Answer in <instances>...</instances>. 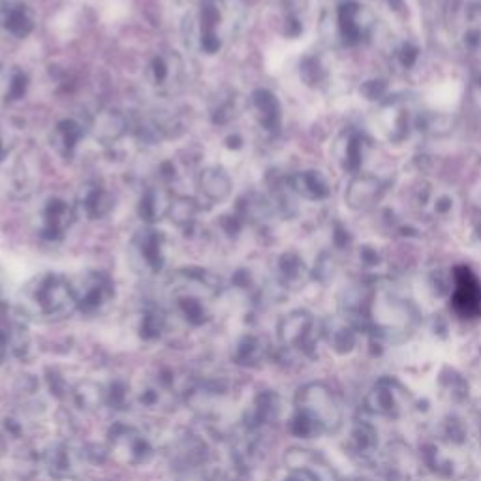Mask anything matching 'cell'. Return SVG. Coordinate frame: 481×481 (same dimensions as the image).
<instances>
[{
	"instance_id": "9a60e30c",
	"label": "cell",
	"mask_w": 481,
	"mask_h": 481,
	"mask_svg": "<svg viewBox=\"0 0 481 481\" xmlns=\"http://www.w3.org/2000/svg\"><path fill=\"white\" fill-rule=\"evenodd\" d=\"M253 108L256 110V117L262 122V127H265L267 130L275 129V124L279 120V106H277V100L273 98V94L258 89L253 93Z\"/></svg>"
},
{
	"instance_id": "6da1fadb",
	"label": "cell",
	"mask_w": 481,
	"mask_h": 481,
	"mask_svg": "<svg viewBox=\"0 0 481 481\" xmlns=\"http://www.w3.org/2000/svg\"><path fill=\"white\" fill-rule=\"evenodd\" d=\"M145 77L158 94H174L183 87L184 62L175 51H160L149 60Z\"/></svg>"
},
{
	"instance_id": "7a4b0ae2",
	"label": "cell",
	"mask_w": 481,
	"mask_h": 481,
	"mask_svg": "<svg viewBox=\"0 0 481 481\" xmlns=\"http://www.w3.org/2000/svg\"><path fill=\"white\" fill-rule=\"evenodd\" d=\"M77 218L76 205L62 198H49L41 207L38 234L46 241H62Z\"/></svg>"
},
{
	"instance_id": "277c9868",
	"label": "cell",
	"mask_w": 481,
	"mask_h": 481,
	"mask_svg": "<svg viewBox=\"0 0 481 481\" xmlns=\"http://www.w3.org/2000/svg\"><path fill=\"white\" fill-rule=\"evenodd\" d=\"M222 12L217 0H201L198 12V46L203 53L215 55L222 49Z\"/></svg>"
},
{
	"instance_id": "30bf717a",
	"label": "cell",
	"mask_w": 481,
	"mask_h": 481,
	"mask_svg": "<svg viewBox=\"0 0 481 481\" xmlns=\"http://www.w3.org/2000/svg\"><path fill=\"white\" fill-rule=\"evenodd\" d=\"M164 246H165V236L153 226L139 229V232L132 237V248L138 258L155 271L164 265Z\"/></svg>"
},
{
	"instance_id": "8992f818",
	"label": "cell",
	"mask_w": 481,
	"mask_h": 481,
	"mask_svg": "<svg viewBox=\"0 0 481 481\" xmlns=\"http://www.w3.org/2000/svg\"><path fill=\"white\" fill-rule=\"evenodd\" d=\"M129 130L130 119L119 110H102L89 124V132L102 145H115L129 134Z\"/></svg>"
},
{
	"instance_id": "3957f363",
	"label": "cell",
	"mask_w": 481,
	"mask_h": 481,
	"mask_svg": "<svg viewBox=\"0 0 481 481\" xmlns=\"http://www.w3.org/2000/svg\"><path fill=\"white\" fill-rule=\"evenodd\" d=\"M451 305L461 318L472 320L481 316V284L467 267H459L455 271V291Z\"/></svg>"
},
{
	"instance_id": "ac0fdd59",
	"label": "cell",
	"mask_w": 481,
	"mask_h": 481,
	"mask_svg": "<svg viewBox=\"0 0 481 481\" xmlns=\"http://www.w3.org/2000/svg\"><path fill=\"white\" fill-rule=\"evenodd\" d=\"M224 143H226V147H227L229 151H239V149L243 147V139H241L239 134H229V136L224 139Z\"/></svg>"
},
{
	"instance_id": "5b68a950",
	"label": "cell",
	"mask_w": 481,
	"mask_h": 481,
	"mask_svg": "<svg viewBox=\"0 0 481 481\" xmlns=\"http://www.w3.org/2000/svg\"><path fill=\"white\" fill-rule=\"evenodd\" d=\"M77 213H83L89 220H102L113 213L115 196L106 186L98 183H87L77 192Z\"/></svg>"
},
{
	"instance_id": "5bb4252c",
	"label": "cell",
	"mask_w": 481,
	"mask_h": 481,
	"mask_svg": "<svg viewBox=\"0 0 481 481\" xmlns=\"http://www.w3.org/2000/svg\"><path fill=\"white\" fill-rule=\"evenodd\" d=\"M241 96L232 91V89H222L218 94L211 100V120L218 127H226V124H232L239 115H241Z\"/></svg>"
},
{
	"instance_id": "d6986e66",
	"label": "cell",
	"mask_w": 481,
	"mask_h": 481,
	"mask_svg": "<svg viewBox=\"0 0 481 481\" xmlns=\"http://www.w3.org/2000/svg\"><path fill=\"white\" fill-rule=\"evenodd\" d=\"M8 155H10V143L4 136V132L0 130V162H4L8 158Z\"/></svg>"
},
{
	"instance_id": "2e32d148",
	"label": "cell",
	"mask_w": 481,
	"mask_h": 481,
	"mask_svg": "<svg viewBox=\"0 0 481 481\" xmlns=\"http://www.w3.org/2000/svg\"><path fill=\"white\" fill-rule=\"evenodd\" d=\"M31 85V79L29 74L21 68H13L8 76V85H6V93H4V100L6 102H17L21 98H25L27 91Z\"/></svg>"
},
{
	"instance_id": "7c38bea8",
	"label": "cell",
	"mask_w": 481,
	"mask_h": 481,
	"mask_svg": "<svg viewBox=\"0 0 481 481\" xmlns=\"http://www.w3.org/2000/svg\"><path fill=\"white\" fill-rule=\"evenodd\" d=\"M87 130L89 129L83 127V124L76 119H62L55 124L51 134V145L62 158H72L79 147L81 139L85 138Z\"/></svg>"
},
{
	"instance_id": "ba28073f",
	"label": "cell",
	"mask_w": 481,
	"mask_h": 481,
	"mask_svg": "<svg viewBox=\"0 0 481 481\" xmlns=\"http://www.w3.org/2000/svg\"><path fill=\"white\" fill-rule=\"evenodd\" d=\"M0 27H3L6 34L23 40L31 36L36 27L34 12L25 3L12 0V3H6L0 8Z\"/></svg>"
},
{
	"instance_id": "52a82bcc",
	"label": "cell",
	"mask_w": 481,
	"mask_h": 481,
	"mask_svg": "<svg viewBox=\"0 0 481 481\" xmlns=\"http://www.w3.org/2000/svg\"><path fill=\"white\" fill-rule=\"evenodd\" d=\"M196 184L200 196L213 205L226 201L234 191L232 177H229V174L220 165H211L201 170Z\"/></svg>"
},
{
	"instance_id": "4fadbf2b",
	"label": "cell",
	"mask_w": 481,
	"mask_h": 481,
	"mask_svg": "<svg viewBox=\"0 0 481 481\" xmlns=\"http://www.w3.org/2000/svg\"><path fill=\"white\" fill-rule=\"evenodd\" d=\"M201 211V205L196 198L191 196H174L170 211H167V218L172 220L174 226L188 236L198 224V215Z\"/></svg>"
},
{
	"instance_id": "8fae6325",
	"label": "cell",
	"mask_w": 481,
	"mask_h": 481,
	"mask_svg": "<svg viewBox=\"0 0 481 481\" xmlns=\"http://www.w3.org/2000/svg\"><path fill=\"white\" fill-rule=\"evenodd\" d=\"M172 200H174V196L170 191H167V188L149 186L147 191H145L139 198L138 217L147 226H155L156 222H160L162 218L167 217Z\"/></svg>"
},
{
	"instance_id": "9c48e42d",
	"label": "cell",
	"mask_w": 481,
	"mask_h": 481,
	"mask_svg": "<svg viewBox=\"0 0 481 481\" xmlns=\"http://www.w3.org/2000/svg\"><path fill=\"white\" fill-rule=\"evenodd\" d=\"M34 158L36 156L25 153L13 164V170L10 175V192L13 198L27 200L36 192V188L40 184V174Z\"/></svg>"
},
{
	"instance_id": "ffe728a7",
	"label": "cell",
	"mask_w": 481,
	"mask_h": 481,
	"mask_svg": "<svg viewBox=\"0 0 481 481\" xmlns=\"http://www.w3.org/2000/svg\"><path fill=\"white\" fill-rule=\"evenodd\" d=\"M0 72H3V62H0Z\"/></svg>"
},
{
	"instance_id": "e0dca14e",
	"label": "cell",
	"mask_w": 481,
	"mask_h": 481,
	"mask_svg": "<svg viewBox=\"0 0 481 481\" xmlns=\"http://www.w3.org/2000/svg\"><path fill=\"white\" fill-rule=\"evenodd\" d=\"M218 224H220V229L227 237H237L241 234V229L245 227V220L241 218V215L237 211L222 215Z\"/></svg>"
}]
</instances>
